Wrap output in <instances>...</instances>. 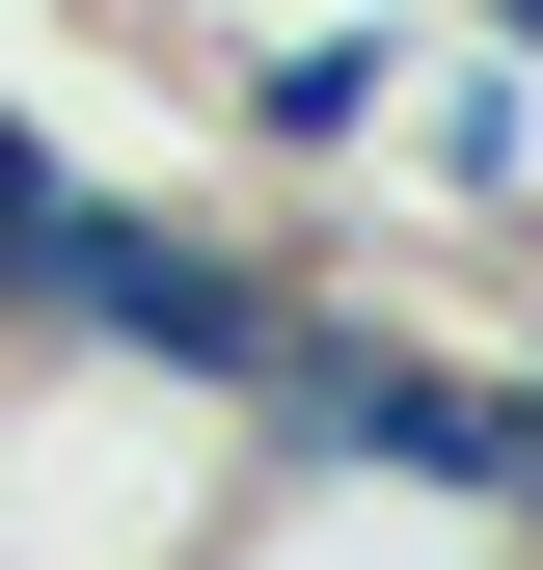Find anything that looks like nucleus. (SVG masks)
Here are the masks:
<instances>
[{"mask_svg":"<svg viewBox=\"0 0 543 570\" xmlns=\"http://www.w3.org/2000/svg\"><path fill=\"white\" fill-rule=\"evenodd\" d=\"M245 407L136 353H0V570H218L245 543Z\"/></svg>","mask_w":543,"mask_h":570,"instance_id":"nucleus-1","label":"nucleus"},{"mask_svg":"<svg viewBox=\"0 0 543 570\" xmlns=\"http://www.w3.org/2000/svg\"><path fill=\"white\" fill-rule=\"evenodd\" d=\"M407 0H272V28H190V82H218V136L272 190H326V164H381V109H407Z\"/></svg>","mask_w":543,"mask_h":570,"instance_id":"nucleus-2","label":"nucleus"},{"mask_svg":"<svg viewBox=\"0 0 543 570\" xmlns=\"http://www.w3.org/2000/svg\"><path fill=\"white\" fill-rule=\"evenodd\" d=\"M381 136H407V190H435L462 245H516V218H543V82H516V55H462V28H435Z\"/></svg>","mask_w":543,"mask_h":570,"instance_id":"nucleus-3","label":"nucleus"},{"mask_svg":"<svg viewBox=\"0 0 543 570\" xmlns=\"http://www.w3.org/2000/svg\"><path fill=\"white\" fill-rule=\"evenodd\" d=\"M218 570H516L490 517H435V489H245Z\"/></svg>","mask_w":543,"mask_h":570,"instance_id":"nucleus-4","label":"nucleus"},{"mask_svg":"<svg viewBox=\"0 0 543 570\" xmlns=\"http://www.w3.org/2000/svg\"><path fill=\"white\" fill-rule=\"evenodd\" d=\"M55 164H82V136H55V109H28V82H0V218H28V190H55Z\"/></svg>","mask_w":543,"mask_h":570,"instance_id":"nucleus-5","label":"nucleus"},{"mask_svg":"<svg viewBox=\"0 0 543 570\" xmlns=\"http://www.w3.org/2000/svg\"><path fill=\"white\" fill-rule=\"evenodd\" d=\"M435 28H462V55H516V82H543V0H435Z\"/></svg>","mask_w":543,"mask_h":570,"instance_id":"nucleus-6","label":"nucleus"}]
</instances>
